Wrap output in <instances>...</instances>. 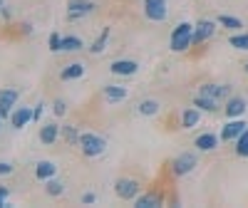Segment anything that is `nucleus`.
<instances>
[{
    "instance_id": "1",
    "label": "nucleus",
    "mask_w": 248,
    "mask_h": 208,
    "mask_svg": "<svg viewBox=\"0 0 248 208\" xmlns=\"http://www.w3.org/2000/svg\"><path fill=\"white\" fill-rule=\"evenodd\" d=\"M169 47H171V52H189L194 47V23H189V20L179 23L171 30Z\"/></svg>"
},
{
    "instance_id": "2",
    "label": "nucleus",
    "mask_w": 248,
    "mask_h": 208,
    "mask_svg": "<svg viewBox=\"0 0 248 208\" xmlns=\"http://www.w3.org/2000/svg\"><path fill=\"white\" fill-rule=\"evenodd\" d=\"M77 147H79V151L85 154L87 159H97V156H102L107 151V139L94 134V132H82Z\"/></svg>"
},
{
    "instance_id": "3",
    "label": "nucleus",
    "mask_w": 248,
    "mask_h": 208,
    "mask_svg": "<svg viewBox=\"0 0 248 208\" xmlns=\"http://www.w3.org/2000/svg\"><path fill=\"white\" fill-rule=\"evenodd\" d=\"M196 166H199V159H196L194 151H181L179 156H174L169 161V171H171L174 178H184V176H189Z\"/></svg>"
},
{
    "instance_id": "4",
    "label": "nucleus",
    "mask_w": 248,
    "mask_h": 208,
    "mask_svg": "<svg viewBox=\"0 0 248 208\" xmlns=\"http://www.w3.org/2000/svg\"><path fill=\"white\" fill-rule=\"evenodd\" d=\"M114 193H117V198H122V201H134V198L141 193V186H139V181L132 178V176H119V178L114 181Z\"/></svg>"
},
{
    "instance_id": "5",
    "label": "nucleus",
    "mask_w": 248,
    "mask_h": 208,
    "mask_svg": "<svg viewBox=\"0 0 248 208\" xmlns=\"http://www.w3.org/2000/svg\"><path fill=\"white\" fill-rule=\"evenodd\" d=\"M141 10H144V17L152 20V23H164L169 17L167 0H141Z\"/></svg>"
},
{
    "instance_id": "6",
    "label": "nucleus",
    "mask_w": 248,
    "mask_h": 208,
    "mask_svg": "<svg viewBox=\"0 0 248 208\" xmlns=\"http://www.w3.org/2000/svg\"><path fill=\"white\" fill-rule=\"evenodd\" d=\"M97 8L94 0H67V20H85Z\"/></svg>"
},
{
    "instance_id": "7",
    "label": "nucleus",
    "mask_w": 248,
    "mask_h": 208,
    "mask_svg": "<svg viewBox=\"0 0 248 208\" xmlns=\"http://www.w3.org/2000/svg\"><path fill=\"white\" fill-rule=\"evenodd\" d=\"M216 25H218L216 20H209V17H201L199 23H194V47L209 43L216 32Z\"/></svg>"
},
{
    "instance_id": "8",
    "label": "nucleus",
    "mask_w": 248,
    "mask_h": 208,
    "mask_svg": "<svg viewBox=\"0 0 248 208\" xmlns=\"http://www.w3.org/2000/svg\"><path fill=\"white\" fill-rule=\"evenodd\" d=\"M246 127H248V121L243 119V117H238V119H229L221 127V141H236L243 132H246Z\"/></svg>"
},
{
    "instance_id": "9",
    "label": "nucleus",
    "mask_w": 248,
    "mask_h": 208,
    "mask_svg": "<svg viewBox=\"0 0 248 208\" xmlns=\"http://www.w3.org/2000/svg\"><path fill=\"white\" fill-rule=\"evenodd\" d=\"M199 94H206V97H211L216 102H226L233 92H231V85H216V82H203V85L199 87Z\"/></svg>"
},
{
    "instance_id": "10",
    "label": "nucleus",
    "mask_w": 248,
    "mask_h": 208,
    "mask_svg": "<svg viewBox=\"0 0 248 208\" xmlns=\"http://www.w3.org/2000/svg\"><path fill=\"white\" fill-rule=\"evenodd\" d=\"M167 203V196H164V191L159 189H152V191H144L134 198V206L137 208H159Z\"/></svg>"
},
{
    "instance_id": "11",
    "label": "nucleus",
    "mask_w": 248,
    "mask_h": 208,
    "mask_svg": "<svg viewBox=\"0 0 248 208\" xmlns=\"http://www.w3.org/2000/svg\"><path fill=\"white\" fill-rule=\"evenodd\" d=\"M20 99V92L13 87H0V117L10 119V112L15 109V104Z\"/></svg>"
},
{
    "instance_id": "12",
    "label": "nucleus",
    "mask_w": 248,
    "mask_h": 208,
    "mask_svg": "<svg viewBox=\"0 0 248 208\" xmlns=\"http://www.w3.org/2000/svg\"><path fill=\"white\" fill-rule=\"evenodd\" d=\"M248 112V102H246V97H236V94H231L229 99L223 102V114L229 117V119H238V117H243Z\"/></svg>"
},
{
    "instance_id": "13",
    "label": "nucleus",
    "mask_w": 248,
    "mask_h": 208,
    "mask_svg": "<svg viewBox=\"0 0 248 208\" xmlns=\"http://www.w3.org/2000/svg\"><path fill=\"white\" fill-rule=\"evenodd\" d=\"M109 72L114 77H134L139 72V62L137 59H114L109 65Z\"/></svg>"
},
{
    "instance_id": "14",
    "label": "nucleus",
    "mask_w": 248,
    "mask_h": 208,
    "mask_svg": "<svg viewBox=\"0 0 248 208\" xmlns=\"http://www.w3.org/2000/svg\"><path fill=\"white\" fill-rule=\"evenodd\" d=\"M218 144H221V136L214 134V132H203V134H199V136L194 139V147H196V151H201V154H209V151L218 149Z\"/></svg>"
},
{
    "instance_id": "15",
    "label": "nucleus",
    "mask_w": 248,
    "mask_h": 208,
    "mask_svg": "<svg viewBox=\"0 0 248 208\" xmlns=\"http://www.w3.org/2000/svg\"><path fill=\"white\" fill-rule=\"evenodd\" d=\"M10 127L13 129H25L28 124L32 121V109L30 107H15L13 112H10Z\"/></svg>"
},
{
    "instance_id": "16",
    "label": "nucleus",
    "mask_w": 248,
    "mask_h": 208,
    "mask_svg": "<svg viewBox=\"0 0 248 208\" xmlns=\"http://www.w3.org/2000/svg\"><path fill=\"white\" fill-rule=\"evenodd\" d=\"M201 117H203V112L196 109L194 104H191V107H186V109L181 112L179 127H181V129H194V127H199V124H201Z\"/></svg>"
},
{
    "instance_id": "17",
    "label": "nucleus",
    "mask_w": 248,
    "mask_h": 208,
    "mask_svg": "<svg viewBox=\"0 0 248 208\" xmlns=\"http://www.w3.org/2000/svg\"><path fill=\"white\" fill-rule=\"evenodd\" d=\"M127 94H129V89L122 87V85H105L102 87V97H105L107 104H119V102L127 99Z\"/></svg>"
},
{
    "instance_id": "18",
    "label": "nucleus",
    "mask_w": 248,
    "mask_h": 208,
    "mask_svg": "<svg viewBox=\"0 0 248 208\" xmlns=\"http://www.w3.org/2000/svg\"><path fill=\"white\" fill-rule=\"evenodd\" d=\"M191 104H194L196 109H201L203 114H216L218 109H223L221 102H216V99H211V97H206V94H194Z\"/></svg>"
},
{
    "instance_id": "19",
    "label": "nucleus",
    "mask_w": 248,
    "mask_h": 208,
    "mask_svg": "<svg viewBox=\"0 0 248 208\" xmlns=\"http://www.w3.org/2000/svg\"><path fill=\"white\" fill-rule=\"evenodd\" d=\"M85 65H82V62H70V65H65L60 70V79L62 82H75V79H82L85 77Z\"/></svg>"
},
{
    "instance_id": "20",
    "label": "nucleus",
    "mask_w": 248,
    "mask_h": 208,
    "mask_svg": "<svg viewBox=\"0 0 248 208\" xmlns=\"http://www.w3.org/2000/svg\"><path fill=\"white\" fill-rule=\"evenodd\" d=\"M55 174H57L55 161L43 159V161H37V163H35V178H37V181H47V178H52Z\"/></svg>"
},
{
    "instance_id": "21",
    "label": "nucleus",
    "mask_w": 248,
    "mask_h": 208,
    "mask_svg": "<svg viewBox=\"0 0 248 208\" xmlns=\"http://www.w3.org/2000/svg\"><path fill=\"white\" fill-rule=\"evenodd\" d=\"M60 139V127L55 121H50V124H43L40 127V141L45 144V147H52V144Z\"/></svg>"
},
{
    "instance_id": "22",
    "label": "nucleus",
    "mask_w": 248,
    "mask_h": 208,
    "mask_svg": "<svg viewBox=\"0 0 248 208\" xmlns=\"http://www.w3.org/2000/svg\"><path fill=\"white\" fill-rule=\"evenodd\" d=\"M109 35H112L109 28H102V32L92 40V45L87 47L90 55H102V52H105V50H107V43H109Z\"/></svg>"
},
{
    "instance_id": "23",
    "label": "nucleus",
    "mask_w": 248,
    "mask_h": 208,
    "mask_svg": "<svg viewBox=\"0 0 248 208\" xmlns=\"http://www.w3.org/2000/svg\"><path fill=\"white\" fill-rule=\"evenodd\" d=\"M82 47H85V40L79 35H65L62 37V45H60V52L70 55V52H79Z\"/></svg>"
},
{
    "instance_id": "24",
    "label": "nucleus",
    "mask_w": 248,
    "mask_h": 208,
    "mask_svg": "<svg viewBox=\"0 0 248 208\" xmlns=\"http://www.w3.org/2000/svg\"><path fill=\"white\" fill-rule=\"evenodd\" d=\"M159 109H161L159 99H141V102L137 104V112H139L141 117H154V114H159Z\"/></svg>"
},
{
    "instance_id": "25",
    "label": "nucleus",
    "mask_w": 248,
    "mask_h": 208,
    "mask_svg": "<svg viewBox=\"0 0 248 208\" xmlns=\"http://www.w3.org/2000/svg\"><path fill=\"white\" fill-rule=\"evenodd\" d=\"M216 23H218L221 28H226V30H231V32H238V30L243 28V20H241V17H233V15H218Z\"/></svg>"
},
{
    "instance_id": "26",
    "label": "nucleus",
    "mask_w": 248,
    "mask_h": 208,
    "mask_svg": "<svg viewBox=\"0 0 248 208\" xmlns=\"http://www.w3.org/2000/svg\"><path fill=\"white\" fill-rule=\"evenodd\" d=\"M60 136L65 139L70 147H77V144H79V129L75 127V124H65V127H60Z\"/></svg>"
},
{
    "instance_id": "27",
    "label": "nucleus",
    "mask_w": 248,
    "mask_h": 208,
    "mask_svg": "<svg viewBox=\"0 0 248 208\" xmlns=\"http://www.w3.org/2000/svg\"><path fill=\"white\" fill-rule=\"evenodd\" d=\"M229 45H231L233 50H241V52H248V32H243V30H238V32H233V35L229 37Z\"/></svg>"
},
{
    "instance_id": "28",
    "label": "nucleus",
    "mask_w": 248,
    "mask_h": 208,
    "mask_svg": "<svg viewBox=\"0 0 248 208\" xmlns=\"http://www.w3.org/2000/svg\"><path fill=\"white\" fill-rule=\"evenodd\" d=\"M45 193L47 196H52V198H57V196H62V193H65V183H62L60 178H47L45 181Z\"/></svg>"
},
{
    "instance_id": "29",
    "label": "nucleus",
    "mask_w": 248,
    "mask_h": 208,
    "mask_svg": "<svg viewBox=\"0 0 248 208\" xmlns=\"http://www.w3.org/2000/svg\"><path fill=\"white\" fill-rule=\"evenodd\" d=\"M233 151H236V156H241V159H248V127H246V132L233 141Z\"/></svg>"
},
{
    "instance_id": "30",
    "label": "nucleus",
    "mask_w": 248,
    "mask_h": 208,
    "mask_svg": "<svg viewBox=\"0 0 248 208\" xmlns=\"http://www.w3.org/2000/svg\"><path fill=\"white\" fill-rule=\"evenodd\" d=\"M60 45H62V35H60V32H50V37H47L50 52H60Z\"/></svg>"
},
{
    "instance_id": "31",
    "label": "nucleus",
    "mask_w": 248,
    "mask_h": 208,
    "mask_svg": "<svg viewBox=\"0 0 248 208\" xmlns=\"http://www.w3.org/2000/svg\"><path fill=\"white\" fill-rule=\"evenodd\" d=\"M52 114L55 117H65L67 114V102L65 99H55L52 102Z\"/></svg>"
},
{
    "instance_id": "32",
    "label": "nucleus",
    "mask_w": 248,
    "mask_h": 208,
    "mask_svg": "<svg viewBox=\"0 0 248 208\" xmlns=\"http://www.w3.org/2000/svg\"><path fill=\"white\" fill-rule=\"evenodd\" d=\"M8 196H10V189H8V186H0V208H10Z\"/></svg>"
},
{
    "instance_id": "33",
    "label": "nucleus",
    "mask_w": 248,
    "mask_h": 208,
    "mask_svg": "<svg viewBox=\"0 0 248 208\" xmlns=\"http://www.w3.org/2000/svg\"><path fill=\"white\" fill-rule=\"evenodd\" d=\"M15 171V166L10 161H0V176H10Z\"/></svg>"
},
{
    "instance_id": "34",
    "label": "nucleus",
    "mask_w": 248,
    "mask_h": 208,
    "mask_svg": "<svg viewBox=\"0 0 248 208\" xmlns=\"http://www.w3.org/2000/svg\"><path fill=\"white\" fill-rule=\"evenodd\" d=\"M43 112H45V104H43V102H37V104H35V109H32V121H40Z\"/></svg>"
},
{
    "instance_id": "35",
    "label": "nucleus",
    "mask_w": 248,
    "mask_h": 208,
    "mask_svg": "<svg viewBox=\"0 0 248 208\" xmlns=\"http://www.w3.org/2000/svg\"><path fill=\"white\" fill-rule=\"evenodd\" d=\"M94 201H97V196H94L92 191H87V193H82V198H79V203H82V206H92Z\"/></svg>"
},
{
    "instance_id": "36",
    "label": "nucleus",
    "mask_w": 248,
    "mask_h": 208,
    "mask_svg": "<svg viewBox=\"0 0 248 208\" xmlns=\"http://www.w3.org/2000/svg\"><path fill=\"white\" fill-rule=\"evenodd\" d=\"M20 32H23V35H32V25L30 23H23V25H20Z\"/></svg>"
},
{
    "instance_id": "37",
    "label": "nucleus",
    "mask_w": 248,
    "mask_h": 208,
    "mask_svg": "<svg viewBox=\"0 0 248 208\" xmlns=\"http://www.w3.org/2000/svg\"><path fill=\"white\" fill-rule=\"evenodd\" d=\"M0 15H3V17H5V20H10V17H13V13H10V8H8V5H5V8H3V13H0Z\"/></svg>"
},
{
    "instance_id": "38",
    "label": "nucleus",
    "mask_w": 248,
    "mask_h": 208,
    "mask_svg": "<svg viewBox=\"0 0 248 208\" xmlns=\"http://www.w3.org/2000/svg\"><path fill=\"white\" fill-rule=\"evenodd\" d=\"M3 8H5V3H3V0H0V13H3Z\"/></svg>"
},
{
    "instance_id": "39",
    "label": "nucleus",
    "mask_w": 248,
    "mask_h": 208,
    "mask_svg": "<svg viewBox=\"0 0 248 208\" xmlns=\"http://www.w3.org/2000/svg\"><path fill=\"white\" fill-rule=\"evenodd\" d=\"M243 70H246V74H248V62H246V67H243Z\"/></svg>"
},
{
    "instance_id": "40",
    "label": "nucleus",
    "mask_w": 248,
    "mask_h": 208,
    "mask_svg": "<svg viewBox=\"0 0 248 208\" xmlns=\"http://www.w3.org/2000/svg\"><path fill=\"white\" fill-rule=\"evenodd\" d=\"M0 124H3V117H0Z\"/></svg>"
}]
</instances>
